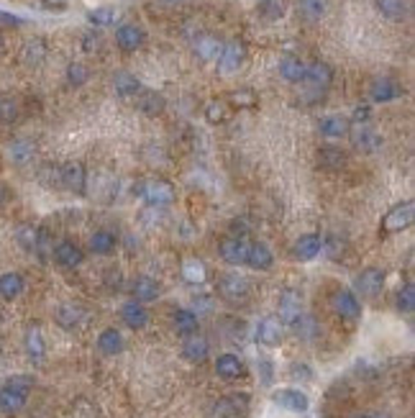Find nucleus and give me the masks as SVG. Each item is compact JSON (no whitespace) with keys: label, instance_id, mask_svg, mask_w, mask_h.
Segmentation results:
<instances>
[{"label":"nucleus","instance_id":"nucleus-1","mask_svg":"<svg viewBox=\"0 0 415 418\" xmlns=\"http://www.w3.org/2000/svg\"><path fill=\"white\" fill-rule=\"evenodd\" d=\"M34 388V380L26 375L8 377L6 383L0 385V411L3 413H18L26 405L28 393Z\"/></svg>","mask_w":415,"mask_h":418},{"label":"nucleus","instance_id":"nucleus-2","mask_svg":"<svg viewBox=\"0 0 415 418\" xmlns=\"http://www.w3.org/2000/svg\"><path fill=\"white\" fill-rule=\"evenodd\" d=\"M136 192L141 195V200L151 208H164L169 206L172 200H175V185L167 183V180H159V178H151V180H144V183L136 188Z\"/></svg>","mask_w":415,"mask_h":418},{"label":"nucleus","instance_id":"nucleus-3","mask_svg":"<svg viewBox=\"0 0 415 418\" xmlns=\"http://www.w3.org/2000/svg\"><path fill=\"white\" fill-rule=\"evenodd\" d=\"M413 221H415V203L413 200H402V203H397V206H392L388 213H385L380 231L385 236L402 234L405 228L413 226Z\"/></svg>","mask_w":415,"mask_h":418},{"label":"nucleus","instance_id":"nucleus-4","mask_svg":"<svg viewBox=\"0 0 415 418\" xmlns=\"http://www.w3.org/2000/svg\"><path fill=\"white\" fill-rule=\"evenodd\" d=\"M382 288H385V272L380 267H366L357 275L352 293L357 298H374L382 293Z\"/></svg>","mask_w":415,"mask_h":418},{"label":"nucleus","instance_id":"nucleus-5","mask_svg":"<svg viewBox=\"0 0 415 418\" xmlns=\"http://www.w3.org/2000/svg\"><path fill=\"white\" fill-rule=\"evenodd\" d=\"M331 305L338 319L349 321V324H357L361 319V300L352 290H336L331 298Z\"/></svg>","mask_w":415,"mask_h":418},{"label":"nucleus","instance_id":"nucleus-6","mask_svg":"<svg viewBox=\"0 0 415 418\" xmlns=\"http://www.w3.org/2000/svg\"><path fill=\"white\" fill-rule=\"evenodd\" d=\"M303 321V303H300V293L297 290H282L280 293V324L285 326H297Z\"/></svg>","mask_w":415,"mask_h":418},{"label":"nucleus","instance_id":"nucleus-7","mask_svg":"<svg viewBox=\"0 0 415 418\" xmlns=\"http://www.w3.org/2000/svg\"><path fill=\"white\" fill-rule=\"evenodd\" d=\"M272 400L280 405L282 411H290V413H305L310 408V398L297 388L275 390V393H272Z\"/></svg>","mask_w":415,"mask_h":418},{"label":"nucleus","instance_id":"nucleus-8","mask_svg":"<svg viewBox=\"0 0 415 418\" xmlns=\"http://www.w3.org/2000/svg\"><path fill=\"white\" fill-rule=\"evenodd\" d=\"M218 293L228 303H239L249 295V280L239 272H228L218 280Z\"/></svg>","mask_w":415,"mask_h":418},{"label":"nucleus","instance_id":"nucleus-9","mask_svg":"<svg viewBox=\"0 0 415 418\" xmlns=\"http://www.w3.org/2000/svg\"><path fill=\"white\" fill-rule=\"evenodd\" d=\"M244 57H247V49L241 42H228L221 47L218 54V72L221 75H233L244 64Z\"/></svg>","mask_w":415,"mask_h":418},{"label":"nucleus","instance_id":"nucleus-10","mask_svg":"<svg viewBox=\"0 0 415 418\" xmlns=\"http://www.w3.org/2000/svg\"><path fill=\"white\" fill-rule=\"evenodd\" d=\"M62 188H67L75 195L87 192V172L80 162H67L62 167Z\"/></svg>","mask_w":415,"mask_h":418},{"label":"nucleus","instance_id":"nucleus-11","mask_svg":"<svg viewBox=\"0 0 415 418\" xmlns=\"http://www.w3.org/2000/svg\"><path fill=\"white\" fill-rule=\"evenodd\" d=\"M282 336H285V326L280 324V319L267 316V319L259 321V326H256V341H259L261 347H280Z\"/></svg>","mask_w":415,"mask_h":418},{"label":"nucleus","instance_id":"nucleus-12","mask_svg":"<svg viewBox=\"0 0 415 418\" xmlns=\"http://www.w3.org/2000/svg\"><path fill=\"white\" fill-rule=\"evenodd\" d=\"M349 136H352L354 147L359 152H366V154H372V152H377L382 147V136L369 123H359L354 131H349Z\"/></svg>","mask_w":415,"mask_h":418},{"label":"nucleus","instance_id":"nucleus-13","mask_svg":"<svg viewBox=\"0 0 415 418\" xmlns=\"http://www.w3.org/2000/svg\"><path fill=\"white\" fill-rule=\"evenodd\" d=\"M51 259H54L59 267H80L85 254L78 244H72V241H59V244L51 249Z\"/></svg>","mask_w":415,"mask_h":418},{"label":"nucleus","instance_id":"nucleus-14","mask_svg":"<svg viewBox=\"0 0 415 418\" xmlns=\"http://www.w3.org/2000/svg\"><path fill=\"white\" fill-rule=\"evenodd\" d=\"M144 29L136 26V23H120L116 29V44H118L123 51H136L144 44Z\"/></svg>","mask_w":415,"mask_h":418},{"label":"nucleus","instance_id":"nucleus-15","mask_svg":"<svg viewBox=\"0 0 415 418\" xmlns=\"http://www.w3.org/2000/svg\"><path fill=\"white\" fill-rule=\"evenodd\" d=\"M221 257L228 264H247L249 257V241L244 236H231L221 244Z\"/></svg>","mask_w":415,"mask_h":418},{"label":"nucleus","instance_id":"nucleus-16","mask_svg":"<svg viewBox=\"0 0 415 418\" xmlns=\"http://www.w3.org/2000/svg\"><path fill=\"white\" fill-rule=\"evenodd\" d=\"M369 95H372L374 103H390V100H397L402 95V87L395 82L392 78H377L369 85Z\"/></svg>","mask_w":415,"mask_h":418},{"label":"nucleus","instance_id":"nucleus-17","mask_svg":"<svg viewBox=\"0 0 415 418\" xmlns=\"http://www.w3.org/2000/svg\"><path fill=\"white\" fill-rule=\"evenodd\" d=\"M321 236L318 234H303L300 239L295 241V247H292V257H295L297 262H310V259H316L321 254Z\"/></svg>","mask_w":415,"mask_h":418},{"label":"nucleus","instance_id":"nucleus-18","mask_svg":"<svg viewBox=\"0 0 415 418\" xmlns=\"http://www.w3.org/2000/svg\"><path fill=\"white\" fill-rule=\"evenodd\" d=\"M120 319L128 328H144L149 324V311L144 308V303H136V300H126L120 305Z\"/></svg>","mask_w":415,"mask_h":418},{"label":"nucleus","instance_id":"nucleus-19","mask_svg":"<svg viewBox=\"0 0 415 418\" xmlns=\"http://www.w3.org/2000/svg\"><path fill=\"white\" fill-rule=\"evenodd\" d=\"M247 264H249L252 269L267 272V269H272V264H275V254H272V249H269L267 244H261V241H256V244H249Z\"/></svg>","mask_w":415,"mask_h":418},{"label":"nucleus","instance_id":"nucleus-20","mask_svg":"<svg viewBox=\"0 0 415 418\" xmlns=\"http://www.w3.org/2000/svg\"><path fill=\"white\" fill-rule=\"evenodd\" d=\"M305 82L308 85H313L316 90L323 92L326 87L333 82V70L328 67L326 62H313L308 64V70H305Z\"/></svg>","mask_w":415,"mask_h":418},{"label":"nucleus","instance_id":"nucleus-21","mask_svg":"<svg viewBox=\"0 0 415 418\" xmlns=\"http://www.w3.org/2000/svg\"><path fill=\"white\" fill-rule=\"evenodd\" d=\"M318 131H321V136H326V139H341V136H349L352 123H349V118H344V116H326V118H321V123H318Z\"/></svg>","mask_w":415,"mask_h":418},{"label":"nucleus","instance_id":"nucleus-22","mask_svg":"<svg viewBox=\"0 0 415 418\" xmlns=\"http://www.w3.org/2000/svg\"><path fill=\"white\" fill-rule=\"evenodd\" d=\"M216 372L223 380H239V377L247 375V367H244V362L236 355H221L216 359Z\"/></svg>","mask_w":415,"mask_h":418},{"label":"nucleus","instance_id":"nucleus-23","mask_svg":"<svg viewBox=\"0 0 415 418\" xmlns=\"http://www.w3.org/2000/svg\"><path fill=\"white\" fill-rule=\"evenodd\" d=\"M136 106H139L141 113L159 116L164 108H167V100H164L162 92H156V90H141L139 95H136Z\"/></svg>","mask_w":415,"mask_h":418},{"label":"nucleus","instance_id":"nucleus-24","mask_svg":"<svg viewBox=\"0 0 415 418\" xmlns=\"http://www.w3.org/2000/svg\"><path fill=\"white\" fill-rule=\"evenodd\" d=\"M23 347H26V355L31 357L34 362L44 359V355H47V341H44V333L42 328L36 326H28L26 328V336H23Z\"/></svg>","mask_w":415,"mask_h":418},{"label":"nucleus","instance_id":"nucleus-25","mask_svg":"<svg viewBox=\"0 0 415 418\" xmlns=\"http://www.w3.org/2000/svg\"><path fill=\"white\" fill-rule=\"evenodd\" d=\"M131 295H134L136 303H149V300L159 298V285L151 277H136L131 283Z\"/></svg>","mask_w":415,"mask_h":418},{"label":"nucleus","instance_id":"nucleus-26","mask_svg":"<svg viewBox=\"0 0 415 418\" xmlns=\"http://www.w3.org/2000/svg\"><path fill=\"white\" fill-rule=\"evenodd\" d=\"M208 355H211V347H208V341L203 339V336H187V339L182 341V357L187 362H205L208 359Z\"/></svg>","mask_w":415,"mask_h":418},{"label":"nucleus","instance_id":"nucleus-27","mask_svg":"<svg viewBox=\"0 0 415 418\" xmlns=\"http://www.w3.org/2000/svg\"><path fill=\"white\" fill-rule=\"evenodd\" d=\"M98 349L108 357L120 355L123 352V336H120L118 328H103L98 336Z\"/></svg>","mask_w":415,"mask_h":418},{"label":"nucleus","instance_id":"nucleus-28","mask_svg":"<svg viewBox=\"0 0 415 418\" xmlns=\"http://www.w3.org/2000/svg\"><path fill=\"white\" fill-rule=\"evenodd\" d=\"M113 90H116V95H120V98H134L144 87H141V82L131 72H118V75L113 78Z\"/></svg>","mask_w":415,"mask_h":418},{"label":"nucleus","instance_id":"nucleus-29","mask_svg":"<svg viewBox=\"0 0 415 418\" xmlns=\"http://www.w3.org/2000/svg\"><path fill=\"white\" fill-rule=\"evenodd\" d=\"M172 324H175L177 333H182V336H192V333L197 331V313L190 311V308H177L175 313H172Z\"/></svg>","mask_w":415,"mask_h":418},{"label":"nucleus","instance_id":"nucleus-30","mask_svg":"<svg viewBox=\"0 0 415 418\" xmlns=\"http://www.w3.org/2000/svg\"><path fill=\"white\" fill-rule=\"evenodd\" d=\"M85 319V311L75 303H64L56 308V324L62 328H78Z\"/></svg>","mask_w":415,"mask_h":418},{"label":"nucleus","instance_id":"nucleus-31","mask_svg":"<svg viewBox=\"0 0 415 418\" xmlns=\"http://www.w3.org/2000/svg\"><path fill=\"white\" fill-rule=\"evenodd\" d=\"M305 70H308V64L297 57H285L280 62V75L287 82H305Z\"/></svg>","mask_w":415,"mask_h":418},{"label":"nucleus","instance_id":"nucleus-32","mask_svg":"<svg viewBox=\"0 0 415 418\" xmlns=\"http://www.w3.org/2000/svg\"><path fill=\"white\" fill-rule=\"evenodd\" d=\"M182 280L190 285H203L208 280V267L197 257H187L182 262Z\"/></svg>","mask_w":415,"mask_h":418},{"label":"nucleus","instance_id":"nucleus-33","mask_svg":"<svg viewBox=\"0 0 415 418\" xmlns=\"http://www.w3.org/2000/svg\"><path fill=\"white\" fill-rule=\"evenodd\" d=\"M221 47H223V44H221L218 39H216V36H211V34H203V36H197V39H195V54L203 59V62L218 59Z\"/></svg>","mask_w":415,"mask_h":418},{"label":"nucleus","instance_id":"nucleus-34","mask_svg":"<svg viewBox=\"0 0 415 418\" xmlns=\"http://www.w3.org/2000/svg\"><path fill=\"white\" fill-rule=\"evenodd\" d=\"M318 164L323 170H341L346 164V152L338 147H321L318 149Z\"/></svg>","mask_w":415,"mask_h":418},{"label":"nucleus","instance_id":"nucleus-35","mask_svg":"<svg viewBox=\"0 0 415 418\" xmlns=\"http://www.w3.org/2000/svg\"><path fill=\"white\" fill-rule=\"evenodd\" d=\"M23 293V277L18 272H6L0 275V298L16 300Z\"/></svg>","mask_w":415,"mask_h":418},{"label":"nucleus","instance_id":"nucleus-36","mask_svg":"<svg viewBox=\"0 0 415 418\" xmlns=\"http://www.w3.org/2000/svg\"><path fill=\"white\" fill-rule=\"evenodd\" d=\"M116 18H118V13H116V8H111V6H100V8H92V11H87V21H90L95 29H106V26H113V23H116Z\"/></svg>","mask_w":415,"mask_h":418},{"label":"nucleus","instance_id":"nucleus-37","mask_svg":"<svg viewBox=\"0 0 415 418\" xmlns=\"http://www.w3.org/2000/svg\"><path fill=\"white\" fill-rule=\"evenodd\" d=\"M116 244H118V239H116V234H111V231H95V234L90 236V249L95 252V254H111L113 249H116Z\"/></svg>","mask_w":415,"mask_h":418},{"label":"nucleus","instance_id":"nucleus-38","mask_svg":"<svg viewBox=\"0 0 415 418\" xmlns=\"http://www.w3.org/2000/svg\"><path fill=\"white\" fill-rule=\"evenodd\" d=\"M377 8H380V13L385 18H390V21H402L408 16L405 0H377Z\"/></svg>","mask_w":415,"mask_h":418},{"label":"nucleus","instance_id":"nucleus-39","mask_svg":"<svg viewBox=\"0 0 415 418\" xmlns=\"http://www.w3.org/2000/svg\"><path fill=\"white\" fill-rule=\"evenodd\" d=\"M39 234H42V228L18 226V228H16V241H18V247L26 249V252H36V244H39Z\"/></svg>","mask_w":415,"mask_h":418},{"label":"nucleus","instance_id":"nucleus-40","mask_svg":"<svg viewBox=\"0 0 415 418\" xmlns=\"http://www.w3.org/2000/svg\"><path fill=\"white\" fill-rule=\"evenodd\" d=\"M8 154H11V159L16 164H26L34 156V144L26 142V139H18V142H13L8 147Z\"/></svg>","mask_w":415,"mask_h":418},{"label":"nucleus","instance_id":"nucleus-41","mask_svg":"<svg viewBox=\"0 0 415 418\" xmlns=\"http://www.w3.org/2000/svg\"><path fill=\"white\" fill-rule=\"evenodd\" d=\"M44 57H47V44H44L42 39H31V42H26V47H23V62L39 64Z\"/></svg>","mask_w":415,"mask_h":418},{"label":"nucleus","instance_id":"nucleus-42","mask_svg":"<svg viewBox=\"0 0 415 418\" xmlns=\"http://www.w3.org/2000/svg\"><path fill=\"white\" fill-rule=\"evenodd\" d=\"M205 118L211 123H225L228 121V103L225 100H211L205 106Z\"/></svg>","mask_w":415,"mask_h":418},{"label":"nucleus","instance_id":"nucleus-43","mask_svg":"<svg viewBox=\"0 0 415 418\" xmlns=\"http://www.w3.org/2000/svg\"><path fill=\"white\" fill-rule=\"evenodd\" d=\"M397 311H402V313L415 311V285L413 283H405L400 290H397Z\"/></svg>","mask_w":415,"mask_h":418},{"label":"nucleus","instance_id":"nucleus-44","mask_svg":"<svg viewBox=\"0 0 415 418\" xmlns=\"http://www.w3.org/2000/svg\"><path fill=\"white\" fill-rule=\"evenodd\" d=\"M87 80H90V70H87L82 62H72L70 67H67V82H70L72 87H82Z\"/></svg>","mask_w":415,"mask_h":418},{"label":"nucleus","instance_id":"nucleus-45","mask_svg":"<svg viewBox=\"0 0 415 418\" xmlns=\"http://www.w3.org/2000/svg\"><path fill=\"white\" fill-rule=\"evenodd\" d=\"M259 16L267 21H277L285 16V8H282L280 0H259Z\"/></svg>","mask_w":415,"mask_h":418},{"label":"nucleus","instance_id":"nucleus-46","mask_svg":"<svg viewBox=\"0 0 415 418\" xmlns=\"http://www.w3.org/2000/svg\"><path fill=\"white\" fill-rule=\"evenodd\" d=\"M231 103L241 111V108H254L256 103H259V98H256V92H254V90H249V87H241V90L231 92Z\"/></svg>","mask_w":415,"mask_h":418},{"label":"nucleus","instance_id":"nucleus-47","mask_svg":"<svg viewBox=\"0 0 415 418\" xmlns=\"http://www.w3.org/2000/svg\"><path fill=\"white\" fill-rule=\"evenodd\" d=\"M321 249H326L328 259L341 262V254H344V241L338 239V236H326V239L321 241Z\"/></svg>","mask_w":415,"mask_h":418},{"label":"nucleus","instance_id":"nucleus-48","mask_svg":"<svg viewBox=\"0 0 415 418\" xmlns=\"http://www.w3.org/2000/svg\"><path fill=\"white\" fill-rule=\"evenodd\" d=\"M297 6H300V13H303L305 18H310V21L321 18L326 11V3H321V0H297Z\"/></svg>","mask_w":415,"mask_h":418},{"label":"nucleus","instance_id":"nucleus-49","mask_svg":"<svg viewBox=\"0 0 415 418\" xmlns=\"http://www.w3.org/2000/svg\"><path fill=\"white\" fill-rule=\"evenodd\" d=\"M18 118V103L13 98H3L0 100V121L3 123H13Z\"/></svg>","mask_w":415,"mask_h":418},{"label":"nucleus","instance_id":"nucleus-50","mask_svg":"<svg viewBox=\"0 0 415 418\" xmlns=\"http://www.w3.org/2000/svg\"><path fill=\"white\" fill-rule=\"evenodd\" d=\"M98 47H100V34H95V31L85 34V39H82V49L85 51H95Z\"/></svg>","mask_w":415,"mask_h":418},{"label":"nucleus","instance_id":"nucleus-51","mask_svg":"<svg viewBox=\"0 0 415 418\" xmlns=\"http://www.w3.org/2000/svg\"><path fill=\"white\" fill-rule=\"evenodd\" d=\"M290 375H292V377H305V380H310V377H313V372H310L308 364H292Z\"/></svg>","mask_w":415,"mask_h":418},{"label":"nucleus","instance_id":"nucleus-52","mask_svg":"<svg viewBox=\"0 0 415 418\" xmlns=\"http://www.w3.org/2000/svg\"><path fill=\"white\" fill-rule=\"evenodd\" d=\"M354 123H357V126H359V123H366V121H369V108L366 106H359L357 108V111H354Z\"/></svg>","mask_w":415,"mask_h":418},{"label":"nucleus","instance_id":"nucleus-53","mask_svg":"<svg viewBox=\"0 0 415 418\" xmlns=\"http://www.w3.org/2000/svg\"><path fill=\"white\" fill-rule=\"evenodd\" d=\"M42 3L47 11H64V8L70 6V0H42Z\"/></svg>","mask_w":415,"mask_h":418},{"label":"nucleus","instance_id":"nucleus-54","mask_svg":"<svg viewBox=\"0 0 415 418\" xmlns=\"http://www.w3.org/2000/svg\"><path fill=\"white\" fill-rule=\"evenodd\" d=\"M0 23H8V26H21L23 18H18V16H13V13H6V11H0Z\"/></svg>","mask_w":415,"mask_h":418},{"label":"nucleus","instance_id":"nucleus-55","mask_svg":"<svg viewBox=\"0 0 415 418\" xmlns=\"http://www.w3.org/2000/svg\"><path fill=\"white\" fill-rule=\"evenodd\" d=\"M259 367L264 369V385H269V380H272V364H269V359H259Z\"/></svg>","mask_w":415,"mask_h":418},{"label":"nucleus","instance_id":"nucleus-56","mask_svg":"<svg viewBox=\"0 0 415 418\" xmlns=\"http://www.w3.org/2000/svg\"><path fill=\"white\" fill-rule=\"evenodd\" d=\"M354 418H390L388 413H359V416H354Z\"/></svg>","mask_w":415,"mask_h":418},{"label":"nucleus","instance_id":"nucleus-57","mask_svg":"<svg viewBox=\"0 0 415 418\" xmlns=\"http://www.w3.org/2000/svg\"><path fill=\"white\" fill-rule=\"evenodd\" d=\"M0 203H3V188H0Z\"/></svg>","mask_w":415,"mask_h":418},{"label":"nucleus","instance_id":"nucleus-58","mask_svg":"<svg viewBox=\"0 0 415 418\" xmlns=\"http://www.w3.org/2000/svg\"><path fill=\"white\" fill-rule=\"evenodd\" d=\"M0 49H3V36H0Z\"/></svg>","mask_w":415,"mask_h":418},{"label":"nucleus","instance_id":"nucleus-59","mask_svg":"<svg viewBox=\"0 0 415 418\" xmlns=\"http://www.w3.org/2000/svg\"><path fill=\"white\" fill-rule=\"evenodd\" d=\"M167 3H177V0H167Z\"/></svg>","mask_w":415,"mask_h":418},{"label":"nucleus","instance_id":"nucleus-60","mask_svg":"<svg viewBox=\"0 0 415 418\" xmlns=\"http://www.w3.org/2000/svg\"><path fill=\"white\" fill-rule=\"evenodd\" d=\"M321 3H326V0H321Z\"/></svg>","mask_w":415,"mask_h":418}]
</instances>
